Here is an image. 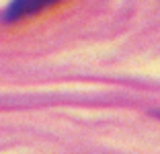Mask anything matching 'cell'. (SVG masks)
Returning a JSON list of instances; mask_svg holds the SVG:
<instances>
[{
    "mask_svg": "<svg viewBox=\"0 0 160 154\" xmlns=\"http://www.w3.org/2000/svg\"><path fill=\"white\" fill-rule=\"evenodd\" d=\"M43 2H14L8 8V17H23L27 13H35V10L43 8Z\"/></svg>",
    "mask_w": 160,
    "mask_h": 154,
    "instance_id": "6da1fadb",
    "label": "cell"
},
{
    "mask_svg": "<svg viewBox=\"0 0 160 154\" xmlns=\"http://www.w3.org/2000/svg\"><path fill=\"white\" fill-rule=\"evenodd\" d=\"M152 115H158L160 117V111H152Z\"/></svg>",
    "mask_w": 160,
    "mask_h": 154,
    "instance_id": "7a4b0ae2",
    "label": "cell"
}]
</instances>
